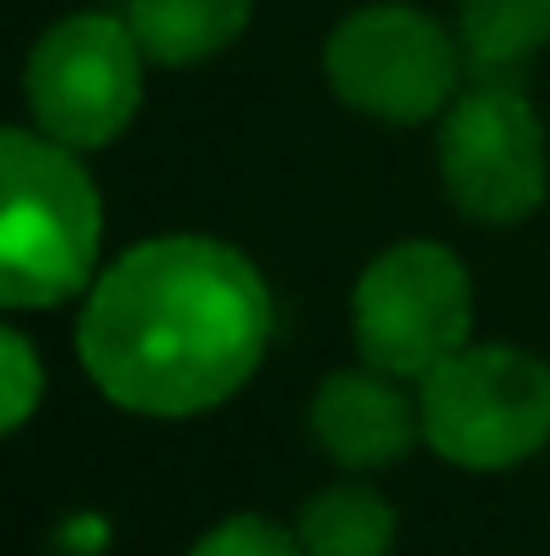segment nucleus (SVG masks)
<instances>
[{"label": "nucleus", "mask_w": 550, "mask_h": 556, "mask_svg": "<svg viewBox=\"0 0 550 556\" xmlns=\"http://www.w3.org/2000/svg\"><path fill=\"white\" fill-rule=\"evenodd\" d=\"M270 287L221 238L168 232L125 249L87 292L76 357L136 416H200L232 400L265 363Z\"/></svg>", "instance_id": "obj_1"}, {"label": "nucleus", "mask_w": 550, "mask_h": 556, "mask_svg": "<svg viewBox=\"0 0 550 556\" xmlns=\"http://www.w3.org/2000/svg\"><path fill=\"white\" fill-rule=\"evenodd\" d=\"M0 303L54 308L92 281L103 243V200L81 157L43 130H5L0 141Z\"/></svg>", "instance_id": "obj_2"}, {"label": "nucleus", "mask_w": 550, "mask_h": 556, "mask_svg": "<svg viewBox=\"0 0 550 556\" xmlns=\"http://www.w3.org/2000/svg\"><path fill=\"white\" fill-rule=\"evenodd\" d=\"M421 438L453 470H513L550 443V368L519 346H464L421 378Z\"/></svg>", "instance_id": "obj_3"}, {"label": "nucleus", "mask_w": 550, "mask_h": 556, "mask_svg": "<svg viewBox=\"0 0 550 556\" xmlns=\"http://www.w3.org/2000/svg\"><path fill=\"white\" fill-rule=\"evenodd\" d=\"M351 330L367 368L421 383L470 346L475 287L464 260L432 238L388 243L351 292Z\"/></svg>", "instance_id": "obj_4"}, {"label": "nucleus", "mask_w": 550, "mask_h": 556, "mask_svg": "<svg viewBox=\"0 0 550 556\" xmlns=\"http://www.w3.org/2000/svg\"><path fill=\"white\" fill-rule=\"evenodd\" d=\"M324 76L346 109L378 125H426L459 92L464 43L405 0H372L330 27Z\"/></svg>", "instance_id": "obj_5"}, {"label": "nucleus", "mask_w": 550, "mask_h": 556, "mask_svg": "<svg viewBox=\"0 0 550 556\" xmlns=\"http://www.w3.org/2000/svg\"><path fill=\"white\" fill-rule=\"evenodd\" d=\"M27 109L38 130L71 152H98L119 141L141 109L146 87V49L130 16L108 11H71L38 33L27 49Z\"/></svg>", "instance_id": "obj_6"}, {"label": "nucleus", "mask_w": 550, "mask_h": 556, "mask_svg": "<svg viewBox=\"0 0 550 556\" xmlns=\"http://www.w3.org/2000/svg\"><path fill=\"white\" fill-rule=\"evenodd\" d=\"M437 168L470 222L513 227L540 211L550 185L546 125L524 81L470 76L437 130Z\"/></svg>", "instance_id": "obj_7"}, {"label": "nucleus", "mask_w": 550, "mask_h": 556, "mask_svg": "<svg viewBox=\"0 0 550 556\" xmlns=\"http://www.w3.org/2000/svg\"><path fill=\"white\" fill-rule=\"evenodd\" d=\"M308 432L341 470H388L421 438V405L378 368L324 372L308 400Z\"/></svg>", "instance_id": "obj_8"}, {"label": "nucleus", "mask_w": 550, "mask_h": 556, "mask_svg": "<svg viewBox=\"0 0 550 556\" xmlns=\"http://www.w3.org/2000/svg\"><path fill=\"white\" fill-rule=\"evenodd\" d=\"M254 0H130V27L157 65H205L243 38Z\"/></svg>", "instance_id": "obj_9"}, {"label": "nucleus", "mask_w": 550, "mask_h": 556, "mask_svg": "<svg viewBox=\"0 0 550 556\" xmlns=\"http://www.w3.org/2000/svg\"><path fill=\"white\" fill-rule=\"evenodd\" d=\"M459 43L470 76L519 81L550 43V0H459Z\"/></svg>", "instance_id": "obj_10"}, {"label": "nucleus", "mask_w": 550, "mask_h": 556, "mask_svg": "<svg viewBox=\"0 0 550 556\" xmlns=\"http://www.w3.org/2000/svg\"><path fill=\"white\" fill-rule=\"evenodd\" d=\"M394 535H399L394 508L362 481H335L314 492L297 514L303 556H388Z\"/></svg>", "instance_id": "obj_11"}, {"label": "nucleus", "mask_w": 550, "mask_h": 556, "mask_svg": "<svg viewBox=\"0 0 550 556\" xmlns=\"http://www.w3.org/2000/svg\"><path fill=\"white\" fill-rule=\"evenodd\" d=\"M189 556H303L297 546V530H281L276 519H259V514H232L221 525H210Z\"/></svg>", "instance_id": "obj_12"}, {"label": "nucleus", "mask_w": 550, "mask_h": 556, "mask_svg": "<svg viewBox=\"0 0 550 556\" xmlns=\"http://www.w3.org/2000/svg\"><path fill=\"white\" fill-rule=\"evenodd\" d=\"M0 372H5V416H0V427L22 432L33 405H38V394H43V363H38L33 341L16 325L0 330Z\"/></svg>", "instance_id": "obj_13"}]
</instances>
